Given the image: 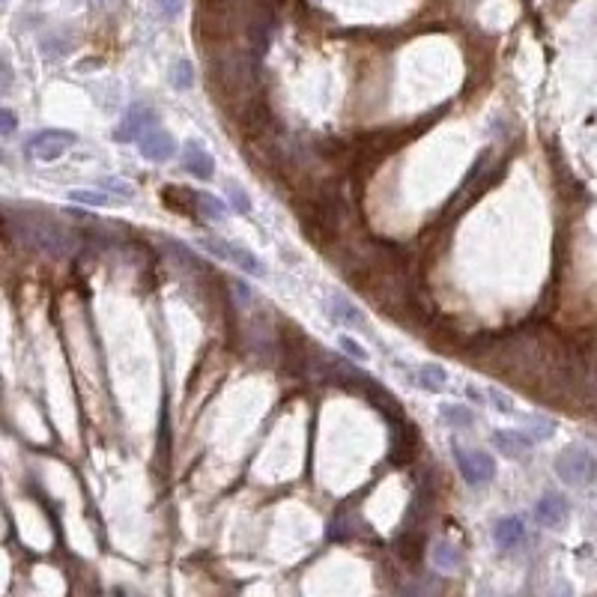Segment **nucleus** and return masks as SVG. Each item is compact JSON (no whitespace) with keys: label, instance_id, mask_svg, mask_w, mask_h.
Here are the masks:
<instances>
[{"label":"nucleus","instance_id":"nucleus-1","mask_svg":"<svg viewBox=\"0 0 597 597\" xmlns=\"http://www.w3.org/2000/svg\"><path fill=\"white\" fill-rule=\"evenodd\" d=\"M10 230H19L24 245L39 248L51 257H64L75 248L72 234L51 216H21V221H10Z\"/></svg>","mask_w":597,"mask_h":597},{"label":"nucleus","instance_id":"nucleus-2","mask_svg":"<svg viewBox=\"0 0 597 597\" xmlns=\"http://www.w3.org/2000/svg\"><path fill=\"white\" fill-rule=\"evenodd\" d=\"M556 475L570 487H592L597 481V457L583 445H567L556 457Z\"/></svg>","mask_w":597,"mask_h":597},{"label":"nucleus","instance_id":"nucleus-3","mask_svg":"<svg viewBox=\"0 0 597 597\" xmlns=\"http://www.w3.org/2000/svg\"><path fill=\"white\" fill-rule=\"evenodd\" d=\"M198 245L203 248V252L216 254L218 260L236 266V269H243V272H252V275H263V272H266V266H263L260 257L248 252L245 245L227 243V239H221V236H207V239H200Z\"/></svg>","mask_w":597,"mask_h":597},{"label":"nucleus","instance_id":"nucleus-4","mask_svg":"<svg viewBox=\"0 0 597 597\" xmlns=\"http://www.w3.org/2000/svg\"><path fill=\"white\" fill-rule=\"evenodd\" d=\"M75 135L72 132H64V129H46L39 132V135H33L28 141V153L37 158V162H57L60 156H66L69 149L75 147Z\"/></svg>","mask_w":597,"mask_h":597},{"label":"nucleus","instance_id":"nucleus-5","mask_svg":"<svg viewBox=\"0 0 597 597\" xmlns=\"http://www.w3.org/2000/svg\"><path fill=\"white\" fill-rule=\"evenodd\" d=\"M454 457H457V469L460 475L466 478V484L478 487L493 481L496 475V460L484 451H466V448H454Z\"/></svg>","mask_w":597,"mask_h":597},{"label":"nucleus","instance_id":"nucleus-6","mask_svg":"<svg viewBox=\"0 0 597 597\" xmlns=\"http://www.w3.org/2000/svg\"><path fill=\"white\" fill-rule=\"evenodd\" d=\"M138 147H141V156H144L147 162H156V165L171 162V158L176 156V149H180V147H176V141H174L171 132H165V129H158V126L147 129L144 135H141Z\"/></svg>","mask_w":597,"mask_h":597},{"label":"nucleus","instance_id":"nucleus-7","mask_svg":"<svg viewBox=\"0 0 597 597\" xmlns=\"http://www.w3.org/2000/svg\"><path fill=\"white\" fill-rule=\"evenodd\" d=\"M158 126L156 123V111L147 108V105H135L126 117H123V123L117 126V132H114V141H120V144H132V141H141V135H144L147 129Z\"/></svg>","mask_w":597,"mask_h":597},{"label":"nucleus","instance_id":"nucleus-8","mask_svg":"<svg viewBox=\"0 0 597 597\" xmlns=\"http://www.w3.org/2000/svg\"><path fill=\"white\" fill-rule=\"evenodd\" d=\"M326 314L332 317V323H337V326L368 332V320H364V314L353 305L350 299L341 296V293H328V296H326Z\"/></svg>","mask_w":597,"mask_h":597},{"label":"nucleus","instance_id":"nucleus-9","mask_svg":"<svg viewBox=\"0 0 597 597\" xmlns=\"http://www.w3.org/2000/svg\"><path fill=\"white\" fill-rule=\"evenodd\" d=\"M534 516L543 529H561L570 516V502L561 493H543L534 505Z\"/></svg>","mask_w":597,"mask_h":597},{"label":"nucleus","instance_id":"nucleus-10","mask_svg":"<svg viewBox=\"0 0 597 597\" xmlns=\"http://www.w3.org/2000/svg\"><path fill=\"white\" fill-rule=\"evenodd\" d=\"M493 445L496 451L502 454V457H511V460H520L525 454L532 451V436L525 431H496L493 433Z\"/></svg>","mask_w":597,"mask_h":597},{"label":"nucleus","instance_id":"nucleus-11","mask_svg":"<svg viewBox=\"0 0 597 597\" xmlns=\"http://www.w3.org/2000/svg\"><path fill=\"white\" fill-rule=\"evenodd\" d=\"M493 541L502 552L516 550L525 541V523L520 520V516H502L493 529Z\"/></svg>","mask_w":597,"mask_h":597},{"label":"nucleus","instance_id":"nucleus-12","mask_svg":"<svg viewBox=\"0 0 597 597\" xmlns=\"http://www.w3.org/2000/svg\"><path fill=\"white\" fill-rule=\"evenodd\" d=\"M431 565L439 570V574H457L463 567V552L460 547H454L451 541H436L431 550Z\"/></svg>","mask_w":597,"mask_h":597},{"label":"nucleus","instance_id":"nucleus-13","mask_svg":"<svg viewBox=\"0 0 597 597\" xmlns=\"http://www.w3.org/2000/svg\"><path fill=\"white\" fill-rule=\"evenodd\" d=\"M183 167H185L189 174L198 176V180H209V176H216V162H212V156H209L200 144H189V147H185Z\"/></svg>","mask_w":597,"mask_h":597},{"label":"nucleus","instance_id":"nucleus-14","mask_svg":"<svg viewBox=\"0 0 597 597\" xmlns=\"http://www.w3.org/2000/svg\"><path fill=\"white\" fill-rule=\"evenodd\" d=\"M162 200H165V207L174 212H185V216L194 212V216H198V194L183 189V185H167L162 192Z\"/></svg>","mask_w":597,"mask_h":597},{"label":"nucleus","instance_id":"nucleus-15","mask_svg":"<svg viewBox=\"0 0 597 597\" xmlns=\"http://www.w3.org/2000/svg\"><path fill=\"white\" fill-rule=\"evenodd\" d=\"M415 382L424 391H445L448 388V371L442 364H422L415 373Z\"/></svg>","mask_w":597,"mask_h":597},{"label":"nucleus","instance_id":"nucleus-16","mask_svg":"<svg viewBox=\"0 0 597 597\" xmlns=\"http://www.w3.org/2000/svg\"><path fill=\"white\" fill-rule=\"evenodd\" d=\"M69 200L72 203H84V207H111V194L99 192V189H72L69 192Z\"/></svg>","mask_w":597,"mask_h":597},{"label":"nucleus","instance_id":"nucleus-17","mask_svg":"<svg viewBox=\"0 0 597 597\" xmlns=\"http://www.w3.org/2000/svg\"><path fill=\"white\" fill-rule=\"evenodd\" d=\"M523 431L532 436V442H543V439H550L552 431H556V422H550V418H541V415H532V418H525Z\"/></svg>","mask_w":597,"mask_h":597},{"label":"nucleus","instance_id":"nucleus-18","mask_svg":"<svg viewBox=\"0 0 597 597\" xmlns=\"http://www.w3.org/2000/svg\"><path fill=\"white\" fill-rule=\"evenodd\" d=\"M198 216H207V218H225L227 216V207L225 200L216 198V194H198Z\"/></svg>","mask_w":597,"mask_h":597},{"label":"nucleus","instance_id":"nucleus-19","mask_svg":"<svg viewBox=\"0 0 597 597\" xmlns=\"http://www.w3.org/2000/svg\"><path fill=\"white\" fill-rule=\"evenodd\" d=\"M442 422L451 424V427H469L472 422H475V415H472L466 406L445 404V406H442Z\"/></svg>","mask_w":597,"mask_h":597},{"label":"nucleus","instance_id":"nucleus-20","mask_svg":"<svg viewBox=\"0 0 597 597\" xmlns=\"http://www.w3.org/2000/svg\"><path fill=\"white\" fill-rule=\"evenodd\" d=\"M171 84L176 87V90H192V84H194V69H192L189 60H180V64L174 66Z\"/></svg>","mask_w":597,"mask_h":597},{"label":"nucleus","instance_id":"nucleus-21","mask_svg":"<svg viewBox=\"0 0 597 597\" xmlns=\"http://www.w3.org/2000/svg\"><path fill=\"white\" fill-rule=\"evenodd\" d=\"M337 344H341V350H344L346 355H350V359L362 362V364H364V362H371V353L364 350V346H362L359 341H355V337H350V335H341V337H337Z\"/></svg>","mask_w":597,"mask_h":597},{"label":"nucleus","instance_id":"nucleus-22","mask_svg":"<svg viewBox=\"0 0 597 597\" xmlns=\"http://www.w3.org/2000/svg\"><path fill=\"white\" fill-rule=\"evenodd\" d=\"M227 198H230V203H234L236 212H243V216H248V212H252V200H248L245 189H239L236 183H227Z\"/></svg>","mask_w":597,"mask_h":597},{"label":"nucleus","instance_id":"nucleus-23","mask_svg":"<svg viewBox=\"0 0 597 597\" xmlns=\"http://www.w3.org/2000/svg\"><path fill=\"white\" fill-rule=\"evenodd\" d=\"M487 397L493 400V404L502 409V413H514V400L505 395V391H499V388H487Z\"/></svg>","mask_w":597,"mask_h":597},{"label":"nucleus","instance_id":"nucleus-24","mask_svg":"<svg viewBox=\"0 0 597 597\" xmlns=\"http://www.w3.org/2000/svg\"><path fill=\"white\" fill-rule=\"evenodd\" d=\"M102 189H105V192H111V194H123V198H126V200L132 198V194H135V189H132L129 183H123V180H105V183H102Z\"/></svg>","mask_w":597,"mask_h":597},{"label":"nucleus","instance_id":"nucleus-25","mask_svg":"<svg viewBox=\"0 0 597 597\" xmlns=\"http://www.w3.org/2000/svg\"><path fill=\"white\" fill-rule=\"evenodd\" d=\"M185 0H158V10H162V15H167V19H176V15L183 13Z\"/></svg>","mask_w":597,"mask_h":597},{"label":"nucleus","instance_id":"nucleus-26","mask_svg":"<svg viewBox=\"0 0 597 597\" xmlns=\"http://www.w3.org/2000/svg\"><path fill=\"white\" fill-rule=\"evenodd\" d=\"M0 123H4L0 132H4V135H13V132H15V114L10 108H4V114H0Z\"/></svg>","mask_w":597,"mask_h":597}]
</instances>
